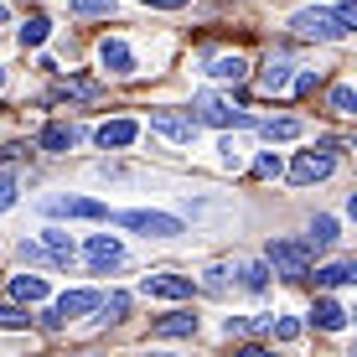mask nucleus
<instances>
[{
	"label": "nucleus",
	"mask_w": 357,
	"mask_h": 357,
	"mask_svg": "<svg viewBox=\"0 0 357 357\" xmlns=\"http://www.w3.org/2000/svg\"><path fill=\"white\" fill-rule=\"evenodd\" d=\"M26 155H31V145H0V166H16V161H26Z\"/></svg>",
	"instance_id": "nucleus-36"
},
{
	"label": "nucleus",
	"mask_w": 357,
	"mask_h": 357,
	"mask_svg": "<svg viewBox=\"0 0 357 357\" xmlns=\"http://www.w3.org/2000/svg\"><path fill=\"white\" fill-rule=\"evenodd\" d=\"M342 238V228H337V218H311V249H331V243Z\"/></svg>",
	"instance_id": "nucleus-21"
},
{
	"label": "nucleus",
	"mask_w": 357,
	"mask_h": 357,
	"mask_svg": "<svg viewBox=\"0 0 357 357\" xmlns=\"http://www.w3.org/2000/svg\"><path fill=\"white\" fill-rule=\"evenodd\" d=\"M233 357H275V352H269V347H259V342H254V347H238Z\"/></svg>",
	"instance_id": "nucleus-41"
},
{
	"label": "nucleus",
	"mask_w": 357,
	"mask_h": 357,
	"mask_svg": "<svg viewBox=\"0 0 357 357\" xmlns=\"http://www.w3.org/2000/svg\"><path fill=\"white\" fill-rule=\"evenodd\" d=\"M331 171H337V155H326V151L311 145V151H301L290 161V181H295V187H311V181H326Z\"/></svg>",
	"instance_id": "nucleus-7"
},
{
	"label": "nucleus",
	"mask_w": 357,
	"mask_h": 357,
	"mask_svg": "<svg viewBox=\"0 0 357 357\" xmlns=\"http://www.w3.org/2000/svg\"><path fill=\"white\" fill-rule=\"evenodd\" d=\"M269 331H275L280 342H295L301 337V321H295V316H280V321H269Z\"/></svg>",
	"instance_id": "nucleus-34"
},
{
	"label": "nucleus",
	"mask_w": 357,
	"mask_h": 357,
	"mask_svg": "<svg viewBox=\"0 0 357 357\" xmlns=\"http://www.w3.org/2000/svg\"><path fill=\"white\" fill-rule=\"evenodd\" d=\"M140 290L155 295V301H187V295H192V280H181V275H145Z\"/></svg>",
	"instance_id": "nucleus-12"
},
{
	"label": "nucleus",
	"mask_w": 357,
	"mask_h": 357,
	"mask_svg": "<svg viewBox=\"0 0 357 357\" xmlns=\"http://www.w3.org/2000/svg\"><path fill=\"white\" fill-rule=\"evenodd\" d=\"M311 264H316V249L301 238H269V249H264V269L280 280H305Z\"/></svg>",
	"instance_id": "nucleus-1"
},
{
	"label": "nucleus",
	"mask_w": 357,
	"mask_h": 357,
	"mask_svg": "<svg viewBox=\"0 0 357 357\" xmlns=\"http://www.w3.org/2000/svg\"><path fill=\"white\" fill-rule=\"evenodd\" d=\"M73 16H109L114 10V0H68Z\"/></svg>",
	"instance_id": "nucleus-29"
},
{
	"label": "nucleus",
	"mask_w": 357,
	"mask_h": 357,
	"mask_svg": "<svg viewBox=\"0 0 357 357\" xmlns=\"http://www.w3.org/2000/svg\"><path fill=\"white\" fill-rule=\"evenodd\" d=\"M197 125H213V130H228V125H249V119H243V109H233L228 98H218V93H197Z\"/></svg>",
	"instance_id": "nucleus-6"
},
{
	"label": "nucleus",
	"mask_w": 357,
	"mask_h": 357,
	"mask_svg": "<svg viewBox=\"0 0 357 357\" xmlns=\"http://www.w3.org/2000/svg\"><path fill=\"white\" fill-rule=\"evenodd\" d=\"M36 145H42V151H52V155H68L73 145H78V130H73V125H47Z\"/></svg>",
	"instance_id": "nucleus-18"
},
{
	"label": "nucleus",
	"mask_w": 357,
	"mask_h": 357,
	"mask_svg": "<svg viewBox=\"0 0 357 357\" xmlns=\"http://www.w3.org/2000/svg\"><path fill=\"white\" fill-rule=\"evenodd\" d=\"M151 130L166 135V140H176V145H192L197 140V119L192 114H151Z\"/></svg>",
	"instance_id": "nucleus-11"
},
{
	"label": "nucleus",
	"mask_w": 357,
	"mask_h": 357,
	"mask_svg": "<svg viewBox=\"0 0 357 357\" xmlns=\"http://www.w3.org/2000/svg\"><path fill=\"white\" fill-rule=\"evenodd\" d=\"M16 192H21V176L10 166H0V213H6L10 202H16Z\"/></svg>",
	"instance_id": "nucleus-28"
},
{
	"label": "nucleus",
	"mask_w": 357,
	"mask_h": 357,
	"mask_svg": "<svg viewBox=\"0 0 357 357\" xmlns=\"http://www.w3.org/2000/svg\"><path fill=\"white\" fill-rule=\"evenodd\" d=\"M42 249H47L52 264H73V259H78V249H73V238L63 228H42Z\"/></svg>",
	"instance_id": "nucleus-15"
},
{
	"label": "nucleus",
	"mask_w": 357,
	"mask_h": 357,
	"mask_svg": "<svg viewBox=\"0 0 357 357\" xmlns=\"http://www.w3.org/2000/svg\"><path fill=\"white\" fill-rule=\"evenodd\" d=\"M89 311H98V290H68V295L52 301V311L42 316V326L57 331L63 321H78V316H89Z\"/></svg>",
	"instance_id": "nucleus-3"
},
{
	"label": "nucleus",
	"mask_w": 357,
	"mask_h": 357,
	"mask_svg": "<svg viewBox=\"0 0 357 357\" xmlns=\"http://www.w3.org/2000/svg\"><path fill=\"white\" fill-rule=\"evenodd\" d=\"M47 31H52V21H47V16H31L26 26L16 31V42H21V47H42V42H47Z\"/></svg>",
	"instance_id": "nucleus-26"
},
{
	"label": "nucleus",
	"mask_w": 357,
	"mask_h": 357,
	"mask_svg": "<svg viewBox=\"0 0 357 357\" xmlns=\"http://www.w3.org/2000/svg\"><path fill=\"white\" fill-rule=\"evenodd\" d=\"M269 321L275 316H228V337H254V331H269Z\"/></svg>",
	"instance_id": "nucleus-23"
},
{
	"label": "nucleus",
	"mask_w": 357,
	"mask_h": 357,
	"mask_svg": "<svg viewBox=\"0 0 357 357\" xmlns=\"http://www.w3.org/2000/svg\"><path fill=\"white\" fill-rule=\"evenodd\" d=\"M280 171H285V161H280V155H275V151H264V155H259V161H254V176H264V181H275V176H280Z\"/></svg>",
	"instance_id": "nucleus-31"
},
{
	"label": "nucleus",
	"mask_w": 357,
	"mask_h": 357,
	"mask_svg": "<svg viewBox=\"0 0 357 357\" xmlns=\"http://www.w3.org/2000/svg\"><path fill=\"white\" fill-rule=\"evenodd\" d=\"M63 93H68V98H98V83H89V78H68Z\"/></svg>",
	"instance_id": "nucleus-33"
},
{
	"label": "nucleus",
	"mask_w": 357,
	"mask_h": 357,
	"mask_svg": "<svg viewBox=\"0 0 357 357\" xmlns=\"http://www.w3.org/2000/svg\"><path fill=\"white\" fill-rule=\"evenodd\" d=\"M218 151H223V166H233V171H238V166H243V155H238V151H243V145H238V140H233V135H228V140H223V145H218Z\"/></svg>",
	"instance_id": "nucleus-37"
},
{
	"label": "nucleus",
	"mask_w": 357,
	"mask_h": 357,
	"mask_svg": "<svg viewBox=\"0 0 357 357\" xmlns=\"http://www.w3.org/2000/svg\"><path fill=\"white\" fill-rule=\"evenodd\" d=\"M10 301H16V305L47 301V280H42V275H16V280H10Z\"/></svg>",
	"instance_id": "nucleus-16"
},
{
	"label": "nucleus",
	"mask_w": 357,
	"mask_h": 357,
	"mask_svg": "<svg viewBox=\"0 0 357 357\" xmlns=\"http://www.w3.org/2000/svg\"><path fill=\"white\" fill-rule=\"evenodd\" d=\"M290 26H295V36H305V42H342V36H347L337 26V16L321 10V6H316V10H295Z\"/></svg>",
	"instance_id": "nucleus-5"
},
{
	"label": "nucleus",
	"mask_w": 357,
	"mask_h": 357,
	"mask_svg": "<svg viewBox=\"0 0 357 357\" xmlns=\"http://www.w3.org/2000/svg\"><path fill=\"white\" fill-rule=\"evenodd\" d=\"M21 259H26V264H52V259H47V249H42V243H21Z\"/></svg>",
	"instance_id": "nucleus-39"
},
{
	"label": "nucleus",
	"mask_w": 357,
	"mask_h": 357,
	"mask_svg": "<svg viewBox=\"0 0 357 357\" xmlns=\"http://www.w3.org/2000/svg\"><path fill=\"white\" fill-rule=\"evenodd\" d=\"M326 104H331V114H342V119H347V114H357V89H352V83H337Z\"/></svg>",
	"instance_id": "nucleus-25"
},
{
	"label": "nucleus",
	"mask_w": 357,
	"mask_h": 357,
	"mask_svg": "<svg viewBox=\"0 0 357 357\" xmlns=\"http://www.w3.org/2000/svg\"><path fill=\"white\" fill-rule=\"evenodd\" d=\"M290 89H295V93H316V89H321V68H301V73L290 78Z\"/></svg>",
	"instance_id": "nucleus-30"
},
{
	"label": "nucleus",
	"mask_w": 357,
	"mask_h": 357,
	"mask_svg": "<svg viewBox=\"0 0 357 357\" xmlns=\"http://www.w3.org/2000/svg\"><path fill=\"white\" fill-rule=\"evenodd\" d=\"M31 316H26V305H0V326L6 331H16V326H26Z\"/></svg>",
	"instance_id": "nucleus-32"
},
{
	"label": "nucleus",
	"mask_w": 357,
	"mask_h": 357,
	"mask_svg": "<svg viewBox=\"0 0 357 357\" xmlns=\"http://www.w3.org/2000/svg\"><path fill=\"white\" fill-rule=\"evenodd\" d=\"M140 6H151V10H181L187 0H140Z\"/></svg>",
	"instance_id": "nucleus-40"
},
{
	"label": "nucleus",
	"mask_w": 357,
	"mask_h": 357,
	"mask_svg": "<svg viewBox=\"0 0 357 357\" xmlns=\"http://www.w3.org/2000/svg\"><path fill=\"white\" fill-rule=\"evenodd\" d=\"M83 259H89L93 275H109V269L125 264V249H119V238H109V233H93L89 249H83Z\"/></svg>",
	"instance_id": "nucleus-8"
},
{
	"label": "nucleus",
	"mask_w": 357,
	"mask_h": 357,
	"mask_svg": "<svg viewBox=\"0 0 357 357\" xmlns=\"http://www.w3.org/2000/svg\"><path fill=\"white\" fill-rule=\"evenodd\" d=\"M135 135H140V125H135V119H104L93 140L104 145V151H125V145H135Z\"/></svg>",
	"instance_id": "nucleus-13"
},
{
	"label": "nucleus",
	"mask_w": 357,
	"mask_h": 357,
	"mask_svg": "<svg viewBox=\"0 0 357 357\" xmlns=\"http://www.w3.org/2000/svg\"><path fill=\"white\" fill-rule=\"evenodd\" d=\"M98 63H104V73H114V78H130L135 73V52L119 42V36H104V42H98Z\"/></svg>",
	"instance_id": "nucleus-10"
},
{
	"label": "nucleus",
	"mask_w": 357,
	"mask_h": 357,
	"mask_svg": "<svg viewBox=\"0 0 357 357\" xmlns=\"http://www.w3.org/2000/svg\"><path fill=\"white\" fill-rule=\"evenodd\" d=\"M47 218H78V223H109V207L93 197H47L42 202Z\"/></svg>",
	"instance_id": "nucleus-4"
},
{
	"label": "nucleus",
	"mask_w": 357,
	"mask_h": 357,
	"mask_svg": "<svg viewBox=\"0 0 357 357\" xmlns=\"http://www.w3.org/2000/svg\"><path fill=\"white\" fill-rule=\"evenodd\" d=\"M311 326H321V331H347V305H342V301H316V305H311Z\"/></svg>",
	"instance_id": "nucleus-14"
},
{
	"label": "nucleus",
	"mask_w": 357,
	"mask_h": 357,
	"mask_svg": "<svg viewBox=\"0 0 357 357\" xmlns=\"http://www.w3.org/2000/svg\"><path fill=\"white\" fill-rule=\"evenodd\" d=\"M290 78H295V57H290V52H269L264 63H259V89H264V93L290 89Z\"/></svg>",
	"instance_id": "nucleus-9"
},
{
	"label": "nucleus",
	"mask_w": 357,
	"mask_h": 357,
	"mask_svg": "<svg viewBox=\"0 0 357 357\" xmlns=\"http://www.w3.org/2000/svg\"><path fill=\"white\" fill-rule=\"evenodd\" d=\"M207 78H218V83H243V78H249V63H243L238 52H233V57H213V63H207Z\"/></svg>",
	"instance_id": "nucleus-17"
},
{
	"label": "nucleus",
	"mask_w": 357,
	"mask_h": 357,
	"mask_svg": "<svg viewBox=\"0 0 357 357\" xmlns=\"http://www.w3.org/2000/svg\"><path fill=\"white\" fill-rule=\"evenodd\" d=\"M238 285L259 295V290L269 285V269H264V259H249V264H238Z\"/></svg>",
	"instance_id": "nucleus-24"
},
{
	"label": "nucleus",
	"mask_w": 357,
	"mask_h": 357,
	"mask_svg": "<svg viewBox=\"0 0 357 357\" xmlns=\"http://www.w3.org/2000/svg\"><path fill=\"white\" fill-rule=\"evenodd\" d=\"M207 290H213V295H223V290H228V269H223V264L207 269Z\"/></svg>",
	"instance_id": "nucleus-38"
},
{
	"label": "nucleus",
	"mask_w": 357,
	"mask_h": 357,
	"mask_svg": "<svg viewBox=\"0 0 357 357\" xmlns=\"http://www.w3.org/2000/svg\"><path fill=\"white\" fill-rule=\"evenodd\" d=\"M352 280H357V264L352 259H337V264L316 269V285H352Z\"/></svg>",
	"instance_id": "nucleus-20"
},
{
	"label": "nucleus",
	"mask_w": 357,
	"mask_h": 357,
	"mask_svg": "<svg viewBox=\"0 0 357 357\" xmlns=\"http://www.w3.org/2000/svg\"><path fill=\"white\" fill-rule=\"evenodd\" d=\"M264 140H295V135H301V125H295V119H264Z\"/></svg>",
	"instance_id": "nucleus-27"
},
{
	"label": "nucleus",
	"mask_w": 357,
	"mask_h": 357,
	"mask_svg": "<svg viewBox=\"0 0 357 357\" xmlns=\"http://www.w3.org/2000/svg\"><path fill=\"white\" fill-rule=\"evenodd\" d=\"M0 21H6V6H0Z\"/></svg>",
	"instance_id": "nucleus-43"
},
{
	"label": "nucleus",
	"mask_w": 357,
	"mask_h": 357,
	"mask_svg": "<svg viewBox=\"0 0 357 357\" xmlns=\"http://www.w3.org/2000/svg\"><path fill=\"white\" fill-rule=\"evenodd\" d=\"M125 311H130V295H125V290L98 295V321H125Z\"/></svg>",
	"instance_id": "nucleus-22"
},
{
	"label": "nucleus",
	"mask_w": 357,
	"mask_h": 357,
	"mask_svg": "<svg viewBox=\"0 0 357 357\" xmlns=\"http://www.w3.org/2000/svg\"><path fill=\"white\" fill-rule=\"evenodd\" d=\"M0 89H6V68H0Z\"/></svg>",
	"instance_id": "nucleus-42"
},
{
	"label": "nucleus",
	"mask_w": 357,
	"mask_h": 357,
	"mask_svg": "<svg viewBox=\"0 0 357 357\" xmlns=\"http://www.w3.org/2000/svg\"><path fill=\"white\" fill-rule=\"evenodd\" d=\"M109 223L140 233V238H176L181 233V218H171V213H109Z\"/></svg>",
	"instance_id": "nucleus-2"
},
{
	"label": "nucleus",
	"mask_w": 357,
	"mask_h": 357,
	"mask_svg": "<svg viewBox=\"0 0 357 357\" xmlns=\"http://www.w3.org/2000/svg\"><path fill=\"white\" fill-rule=\"evenodd\" d=\"M151 331H155V337H192V331H197V316H192V311H176V316H161V321H155Z\"/></svg>",
	"instance_id": "nucleus-19"
},
{
	"label": "nucleus",
	"mask_w": 357,
	"mask_h": 357,
	"mask_svg": "<svg viewBox=\"0 0 357 357\" xmlns=\"http://www.w3.org/2000/svg\"><path fill=\"white\" fill-rule=\"evenodd\" d=\"M331 16H337V26H342V31H352V26H357V0H342Z\"/></svg>",
	"instance_id": "nucleus-35"
}]
</instances>
